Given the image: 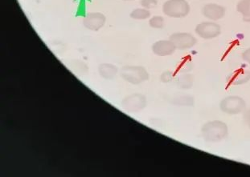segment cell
Here are the masks:
<instances>
[{
  "instance_id": "4",
  "label": "cell",
  "mask_w": 250,
  "mask_h": 177,
  "mask_svg": "<svg viewBox=\"0 0 250 177\" xmlns=\"http://www.w3.org/2000/svg\"><path fill=\"white\" fill-rule=\"evenodd\" d=\"M195 32L198 36L204 39H212L221 34V27L220 24L212 21H205L197 24Z\"/></svg>"
},
{
  "instance_id": "19",
  "label": "cell",
  "mask_w": 250,
  "mask_h": 177,
  "mask_svg": "<svg viewBox=\"0 0 250 177\" xmlns=\"http://www.w3.org/2000/svg\"><path fill=\"white\" fill-rule=\"evenodd\" d=\"M241 57H242L244 61L247 63L249 65H250V48H247L246 50L244 51Z\"/></svg>"
},
{
  "instance_id": "15",
  "label": "cell",
  "mask_w": 250,
  "mask_h": 177,
  "mask_svg": "<svg viewBox=\"0 0 250 177\" xmlns=\"http://www.w3.org/2000/svg\"><path fill=\"white\" fill-rule=\"evenodd\" d=\"M179 86L183 89L191 88L193 85V78L191 75H184L179 79Z\"/></svg>"
},
{
  "instance_id": "9",
  "label": "cell",
  "mask_w": 250,
  "mask_h": 177,
  "mask_svg": "<svg viewBox=\"0 0 250 177\" xmlns=\"http://www.w3.org/2000/svg\"><path fill=\"white\" fill-rule=\"evenodd\" d=\"M146 105V100L144 95L140 94H134L123 100V106L128 111H141Z\"/></svg>"
},
{
  "instance_id": "12",
  "label": "cell",
  "mask_w": 250,
  "mask_h": 177,
  "mask_svg": "<svg viewBox=\"0 0 250 177\" xmlns=\"http://www.w3.org/2000/svg\"><path fill=\"white\" fill-rule=\"evenodd\" d=\"M237 11L245 22L250 23V0H240L237 2Z\"/></svg>"
},
{
  "instance_id": "13",
  "label": "cell",
  "mask_w": 250,
  "mask_h": 177,
  "mask_svg": "<svg viewBox=\"0 0 250 177\" xmlns=\"http://www.w3.org/2000/svg\"><path fill=\"white\" fill-rule=\"evenodd\" d=\"M117 68L114 65L109 64H104L101 65L99 68V71L103 77L105 79H112L114 75H116Z\"/></svg>"
},
{
  "instance_id": "14",
  "label": "cell",
  "mask_w": 250,
  "mask_h": 177,
  "mask_svg": "<svg viewBox=\"0 0 250 177\" xmlns=\"http://www.w3.org/2000/svg\"><path fill=\"white\" fill-rule=\"evenodd\" d=\"M150 12L146 8H136L130 13V17L135 20H144L150 17Z\"/></svg>"
},
{
  "instance_id": "7",
  "label": "cell",
  "mask_w": 250,
  "mask_h": 177,
  "mask_svg": "<svg viewBox=\"0 0 250 177\" xmlns=\"http://www.w3.org/2000/svg\"><path fill=\"white\" fill-rule=\"evenodd\" d=\"M201 13L205 18L211 21H218L225 17L226 9L222 5L217 3H207L201 9Z\"/></svg>"
},
{
  "instance_id": "5",
  "label": "cell",
  "mask_w": 250,
  "mask_h": 177,
  "mask_svg": "<svg viewBox=\"0 0 250 177\" xmlns=\"http://www.w3.org/2000/svg\"><path fill=\"white\" fill-rule=\"evenodd\" d=\"M169 39L175 44L178 50H188L197 43V39L193 35L188 32H177L171 35Z\"/></svg>"
},
{
  "instance_id": "21",
  "label": "cell",
  "mask_w": 250,
  "mask_h": 177,
  "mask_svg": "<svg viewBox=\"0 0 250 177\" xmlns=\"http://www.w3.org/2000/svg\"><path fill=\"white\" fill-rule=\"evenodd\" d=\"M123 1H131V0H123Z\"/></svg>"
},
{
  "instance_id": "2",
  "label": "cell",
  "mask_w": 250,
  "mask_h": 177,
  "mask_svg": "<svg viewBox=\"0 0 250 177\" xmlns=\"http://www.w3.org/2000/svg\"><path fill=\"white\" fill-rule=\"evenodd\" d=\"M191 12L187 0H167L163 5V12L171 18H185Z\"/></svg>"
},
{
  "instance_id": "16",
  "label": "cell",
  "mask_w": 250,
  "mask_h": 177,
  "mask_svg": "<svg viewBox=\"0 0 250 177\" xmlns=\"http://www.w3.org/2000/svg\"><path fill=\"white\" fill-rule=\"evenodd\" d=\"M165 20L163 16H155L151 17L149 20V25L154 29H162L164 28Z\"/></svg>"
},
{
  "instance_id": "11",
  "label": "cell",
  "mask_w": 250,
  "mask_h": 177,
  "mask_svg": "<svg viewBox=\"0 0 250 177\" xmlns=\"http://www.w3.org/2000/svg\"><path fill=\"white\" fill-rule=\"evenodd\" d=\"M250 80V71L239 70L232 73L229 80V84L232 86H239L248 83Z\"/></svg>"
},
{
  "instance_id": "8",
  "label": "cell",
  "mask_w": 250,
  "mask_h": 177,
  "mask_svg": "<svg viewBox=\"0 0 250 177\" xmlns=\"http://www.w3.org/2000/svg\"><path fill=\"white\" fill-rule=\"evenodd\" d=\"M106 18L100 12H91L87 14L83 20V24L87 29L91 31H98L105 25Z\"/></svg>"
},
{
  "instance_id": "10",
  "label": "cell",
  "mask_w": 250,
  "mask_h": 177,
  "mask_svg": "<svg viewBox=\"0 0 250 177\" xmlns=\"http://www.w3.org/2000/svg\"><path fill=\"white\" fill-rule=\"evenodd\" d=\"M176 48L170 39L159 40L152 45V52L158 56H169L175 53Z\"/></svg>"
},
{
  "instance_id": "3",
  "label": "cell",
  "mask_w": 250,
  "mask_h": 177,
  "mask_svg": "<svg viewBox=\"0 0 250 177\" xmlns=\"http://www.w3.org/2000/svg\"><path fill=\"white\" fill-rule=\"evenodd\" d=\"M246 100L238 95H229L224 98L219 105L221 111L228 115L243 113L246 109Z\"/></svg>"
},
{
  "instance_id": "6",
  "label": "cell",
  "mask_w": 250,
  "mask_h": 177,
  "mask_svg": "<svg viewBox=\"0 0 250 177\" xmlns=\"http://www.w3.org/2000/svg\"><path fill=\"white\" fill-rule=\"evenodd\" d=\"M122 76L133 84H140L148 80L149 75L143 67H126L123 69Z\"/></svg>"
},
{
  "instance_id": "18",
  "label": "cell",
  "mask_w": 250,
  "mask_h": 177,
  "mask_svg": "<svg viewBox=\"0 0 250 177\" xmlns=\"http://www.w3.org/2000/svg\"><path fill=\"white\" fill-rule=\"evenodd\" d=\"M173 79V74L171 71H166L163 73L161 75V81L164 83H169L171 82Z\"/></svg>"
},
{
  "instance_id": "20",
  "label": "cell",
  "mask_w": 250,
  "mask_h": 177,
  "mask_svg": "<svg viewBox=\"0 0 250 177\" xmlns=\"http://www.w3.org/2000/svg\"><path fill=\"white\" fill-rule=\"evenodd\" d=\"M245 121H246V124L248 125L249 127H250V108L246 111L245 114Z\"/></svg>"
},
{
  "instance_id": "17",
  "label": "cell",
  "mask_w": 250,
  "mask_h": 177,
  "mask_svg": "<svg viewBox=\"0 0 250 177\" xmlns=\"http://www.w3.org/2000/svg\"><path fill=\"white\" fill-rule=\"evenodd\" d=\"M142 7L146 9H153L158 5V0H141Z\"/></svg>"
},
{
  "instance_id": "1",
  "label": "cell",
  "mask_w": 250,
  "mask_h": 177,
  "mask_svg": "<svg viewBox=\"0 0 250 177\" xmlns=\"http://www.w3.org/2000/svg\"><path fill=\"white\" fill-rule=\"evenodd\" d=\"M201 135L205 141L217 143L227 138L229 127L224 121H211L205 123L201 127Z\"/></svg>"
}]
</instances>
